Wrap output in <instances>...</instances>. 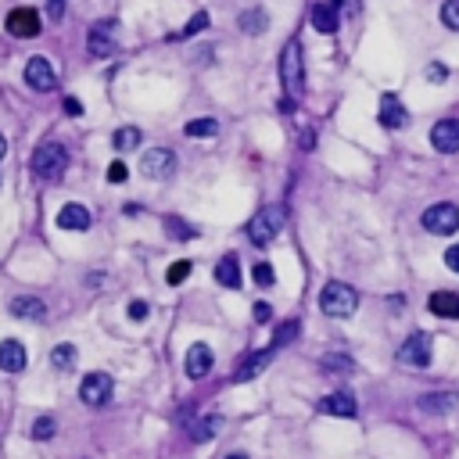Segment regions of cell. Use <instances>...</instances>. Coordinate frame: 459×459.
<instances>
[{"instance_id":"6da1fadb","label":"cell","mask_w":459,"mask_h":459,"mask_svg":"<svg viewBox=\"0 0 459 459\" xmlns=\"http://www.w3.org/2000/svg\"><path fill=\"white\" fill-rule=\"evenodd\" d=\"M320 309L327 316H334V320H345V316H352L359 309V294H355V287H348L341 280H330L323 287V294H320Z\"/></svg>"},{"instance_id":"7a4b0ae2","label":"cell","mask_w":459,"mask_h":459,"mask_svg":"<svg viewBox=\"0 0 459 459\" xmlns=\"http://www.w3.org/2000/svg\"><path fill=\"white\" fill-rule=\"evenodd\" d=\"M280 79H284V90L291 97H301L305 90V65H301V43L298 40H287L284 50H280Z\"/></svg>"},{"instance_id":"3957f363","label":"cell","mask_w":459,"mask_h":459,"mask_svg":"<svg viewBox=\"0 0 459 459\" xmlns=\"http://www.w3.org/2000/svg\"><path fill=\"white\" fill-rule=\"evenodd\" d=\"M69 169V151L65 144H57V140H47L33 151V172L43 176V179H57L61 172Z\"/></svg>"},{"instance_id":"277c9868","label":"cell","mask_w":459,"mask_h":459,"mask_svg":"<svg viewBox=\"0 0 459 459\" xmlns=\"http://www.w3.org/2000/svg\"><path fill=\"white\" fill-rule=\"evenodd\" d=\"M423 230L434 233V237H452L459 233V208L441 201V205H431L423 212Z\"/></svg>"},{"instance_id":"5b68a950","label":"cell","mask_w":459,"mask_h":459,"mask_svg":"<svg viewBox=\"0 0 459 459\" xmlns=\"http://www.w3.org/2000/svg\"><path fill=\"white\" fill-rule=\"evenodd\" d=\"M284 230V208H259V216L248 223V237L255 244H269L277 240Z\"/></svg>"},{"instance_id":"8992f818","label":"cell","mask_w":459,"mask_h":459,"mask_svg":"<svg viewBox=\"0 0 459 459\" xmlns=\"http://www.w3.org/2000/svg\"><path fill=\"white\" fill-rule=\"evenodd\" d=\"M140 169H144V176H151V179H169V176L176 172V155H172L169 147H151V151H144Z\"/></svg>"},{"instance_id":"52a82bcc","label":"cell","mask_w":459,"mask_h":459,"mask_svg":"<svg viewBox=\"0 0 459 459\" xmlns=\"http://www.w3.org/2000/svg\"><path fill=\"white\" fill-rule=\"evenodd\" d=\"M25 86H33L36 94H50V90L57 86V76H54V65L40 54V57H29L25 65Z\"/></svg>"},{"instance_id":"ba28073f","label":"cell","mask_w":459,"mask_h":459,"mask_svg":"<svg viewBox=\"0 0 459 459\" xmlns=\"http://www.w3.org/2000/svg\"><path fill=\"white\" fill-rule=\"evenodd\" d=\"M111 388H115V381L108 377V374H86L83 377V384H79V399L86 402V406H104L108 399H111Z\"/></svg>"},{"instance_id":"9c48e42d","label":"cell","mask_w":459,"mask_h":459,"mask_svg":"<svg viewBox=\"0 0 459 459\" xmlns=\"http://www.w3.org/2000/svg\"><path fill=\"white\" fill-rule=\"evenodd\" d=\"M8 33L18 36V40L40 36V33H43V29H40V11H33V8H15V11L8 15Z\"/></svg>"},{"instance_id":"30bf717a","label":"cell","mask_w":459,"mask_h":459,"mask_svg":"<svg viewBox=\"0 0 459 459\" xmlns=\"http://www.w3.org/2000/svg\"><path fill=\"white\" fill-rule=\"evenodd\" d=\"M399 359L406 366H427V362H431V334H423V330L409 334L406 345L399 348Z\"/></svg>"},{"instance_id":"8fae6325","label":"cell","mask_w":459,"mask_h":459,"mask_svg":"<svg viewBox=\"0 0 459 459\" xmlns=\"http://www.w3.org/2000/svg\"><path fill=\"white\" fill-rule=\"evenodd\" d=\"M431 144L434 151H441V155H455L459 151V118H441L431 126Z\"/></svg>"},{"instance_id":"7c38bea8","label":"cell","mask_w":459,"mask_h":459,"mask_svg":"<svg viewBox=\"0 0 459 459\" xmlns=\"http://www.w3.org/2000/svg\"><path fill=\"white\" fill-rule=\"evenodd\" d=\"M313 29H320V33H338V25H341V4L338 0H320V4H313Z\"/></svg>"},{"instance_id":"4fadbf2b","label":"cell","mask_w":459,"mask_h":459,"mask_svg":"<svg viewBox=\"0 0 459 459\" xmlns=\"http://www.w3.org/2000/svg\"><path fill=\"white\" fill-rule=\"evenodd\" d=\"M212 366H216V355H212V348H208L205 341L191 345V352H187V377H191V381H201V377L212 374Z\"/></svg>"},{"instance_id":"5bb4252c","label":"cell","mask_w":459,"mask_h":459,"mask_svg":"<svg viewBox=\"0 0 459 459\" xmlns=\"http://www.w3.org/2000/svg\"><path fill=\"white\" fill-rule=\"evenodd\" d=\"M406 122H409V111L399 101V94H384L381 97V126L384 130H402Z\"/></svg>"},{"instance_id":"9a60e30c","label":"cell","mask_w":459,"mask_h":459,"mask_svg":"<svg viewBox=\"0 0 459 459\" xmlns=\"http://www.w3.org/2000/svg\"><path fill=\"white\" fill-rule=\"evenodd\" d=\"M86 50L94 57H111L115 54V25L111 22L94 25V33H90V40H86Z\"/></svg>"},{"instance_id":"2e32d148","label":"cell","mask_w":459,"mask_h":459,"mask_svg":"<svg viewBox=\"0 0 459 459\" xmlns=\"http://www.w3.org/2000/svg\"><path fill=\"white\" fill-rule=\"evenodd\" d=\"M25 362H29V355H25L22 341H15V338L0 341V370H4V374H22Z\"/></svg>"},{"instance_id":"e0dca14e","label":"cell","mask_w":459,"mask_h":459,"mask_svg":"<svg viewBox=\"0 0 459 459\" xmlns=\"http://www.w3.org/2000/svg\"><path fill=\"white\" fill-rule=\"evenodd\" d=\"M90 223H94V216L86 212V205H65L57 212V226L61 230H72V233H83V230H90Z\"/></svg>"},{"instance_id":"ac0fdd59","label":"cell","mask_w":459,"mask_h":459,"mask_svg":"<svg viewBox=\"0 0 459 459\" xmlns=\"http://www.w3.org/2000/svg\"><path fill=\"white\" fill-rule=\"evenodd\" d=\"M427 309L441 320H459V294L455 291H434L427 298Z\"/></svg>"},{"instance_id":"d6986e66","label":"cell","mask_w":459,"mask_h":459,"mask_svg":"<svg viewBox=\"0 0 459 459\" xmlns=\"http://www.w3.org/2000/svg\"><path fill=\"white\" fill-rule=\"evenodd\" d=\"M269 359H273V348H266V352H255V355H248L240 366H237V374H233V381L237 384H244V381H255L266 366H269Z\"/></svg>"},{"instance_id":"ffe728a7","label":"cell","mask_w":459,"mask_h":459,"mask_svg":"<svg viewBox=\"0 0 459 459\" xmlns=\"http://www.w3.org/2000/svg\"><path fill=\"white\" fill-rule=\"evenodd\" d=\"M355 399L348 391H334V395H327V399L320 402V413H327V416H355Z\"/></svg>"},{"instance_id":"44dd1931","label":"cell","mask_w":459,"mask_h":459,"mask_svg":"<svg viewBox=\"0 0 459 459\" xmlns=\"http://www.w3.org/2000/svg\"><path fill=\"white\" fill-rule=\"evenodd\" d=\"M11 316H18V320H43L47 316V305L36 294H18L11 301Z\"/></svg>"},{"instance_id":"7402d4cb","label":"cell","mask_w":459,"mask_h":459,"mask_svg":"<svg viewBox=\"0 0 459 459\" xmlns=\"http://www.w3.org/2000/svg\"><path fill=\"white\" fill-rule=\"evenodd\" d=\"M459 406V395L455 391H431V395H423V399H420V409L423 413H452Z\"/></svg>"},{"instance_id":"603a6c76","label":"cell","mask_w":459,"mask_h":459,"mask_svg":"<svg viewBox=\"0 0 459 459\" xmlns=\"http://www.w3.org/2000/svg\"><path fill=\"white\" fill-rule=\"evenodd\" d=\"M216 280H219L223 287H240V262H237V255L219 259V266H216Z\"/></svg>"},{"instance_id":"cb8c5ba5","label":"cell","mask_w":459,"mask_h":459,"mask_svg":"<svg viewBox=\"0 0 459 459\" xmlns=\"http://www.w3.org/2000/svg\"><path fill=\"white\" fill-rule=\"evenodd\" d=\"M248 36H259V33H266V25H269V15L266 11H259V8H252V11H244L240 15V22H237Z\"/></svg>"},{"instance_id":"d4e9b609","label":"cell","mask_w":459,"mask_h":459,"mask_svg":"<svg viewBox=\"0 0 459 459\" xmlns=\"http://www.w3.org/2000/svg\"><path fill=\"white\" fill-rule=\"evenodd\" d=\"M219 427H223V416H205V420H198L191 427V438L194 441H212V438L219 434Z\"/></svg>"},{"instance_id":"484cf974","label":"cell","mask_w":459,"mask_h":459,"mask_svg":"<svg viewBox=\"0 0 459 459\" xmlns=\"http://www.w3.org/2000/svg\"><path fill=\"white\" fill-rule=\"evenodd\" d=\"M50 366L57 374H69L72 366H76V348L72 345H57L54 352H50Z\"/></svg>"},{"instance_id":"4316f807","label":"cell","mask_w":459,"mask_h":459,"mask_svg":"<svg viewBox=\"0 0 459 459\" xmlns=\"http://www.w3.org/2000/svg\"><path fill=\"white\" fill-rule=\"evenodd\" d=\"M187 137H216L219 133V122L216 118H191L187 126H183Z\"/></svg>"},{"instance_id":"83f0119b","label":"cell","mask_w":459,"mask_h":459,"mask_svg":"<svg viewBox=\"0 0 459 459\" xmlns=\"http://www.w3.org/2000/svg\"><path fill=\"white\" fill-rule=\"evenodd\" d=\"M111 144H115L118 151H133V147L140 144V130H137V126H122V130H115Z\"/></svg>"},{"instance_id":"f1b7e54d","label":"cell","mask_w":459,"mask_h":459,"mask_svg":"<svg viewBox=\"0 0 459 459\" xmlns=\"http://www.w3.org/2000/svg\"><path fill=\"white\" fill-rule=\"evenodd\" d=\"M165 233H169L172 240H194V237H198V230H194L191 223H183V219H172V216L165 219Z\"/></svg>"},{"instance_id":"f546056e","label":"cell","mask_w":459,"mask_h":459,"mask_svg":"<svg viewBox=\"0 0 459 459\" xmlns=\"http://www.w3.org/2000/svg\"><path fill=\"white\" fill-rule=\"evenodd\" d=\"M54 431H57V423L50 416H40V420H33V427H29V434H33L36 441H50Z\"/></svg>"},{"instance_id":"4dcf8cb0","label":"cell","mask_w":459,"mask_h":459,"mask_svg":"<svg viewBox=\"0 0 459 459\" xmlns=\"http://www.w3.org/2000/svg\"><path fill=\"white\" fill-rule=\"evenodd\" d=\"M201 29H208V15H205V11H198V15H194V18H191L187 25H183L179 33L172 36V40H187V36H198Z\"/></svg>"},{"instance_id":"1f68e13d","label":"cell","mask_w":459,"mask_h":459,"mask_svg":"<svg viewBox=\"0 0 459 459\" xmlns=\"http://www.w3.org/2000/svg\"><path fill=\"white\" fill-rule=\"evenodd\" d=\"M298 320H291V323H284V327H277V334H273V348H277V345H291L294 338H298Z\"/></svg>"},{"instance_id":"d6a6232c","label":"cell","mask_w":459,"mask_h":459,"mask_svg":"<svg viewBox=\"0 0 459 459\" xmlns=\"http://www.w3.org/2000/svg\"><path fill=\"white\" fill-rule=\"evenodd\" d=\"M441 22H445V29L459 33V0H445L441 4Z\"/></svg>"},{"instance_id":"836d02e7","label":"cell","mask_w":459,"mask_h":459,"mask_svg":"<svg viewBox=\"0 0 459 459\" xmlns=\"http://www.w3.org/2000/svg\"><path fill=\"white\" fill-rule=\"evenodd\" d=\"M252 280H255L259 287H273V280H277V273H273V266H269V262H255V269H252Z\"/></svg>"},{"instance_id":"e575fe53","label":"cell","mask_w":459,"mask_h":459,"mask_svg":"<svg viewBox=\"0 0 459 459\" xmlns=\"http://www.w3.org/2000/svg\"><path fill=\"white\" fill-rule=\"evenodd\" d=\"M187 277H191V262H187V259L176 262V266H169V273H165V280H169V284H183Z\"/></svg>"},{"instance_id":"d590c367","label":"cell","mask_w":459,"mask_h":459,"mask_svg":"<svg viewBox=\"0 0 459 459\" xmlns=\"http://www.w3.org/2000/svg\"><path fill=\"white\" fill-rule=\"evenodd\" d=\"M323 370H352V359L348 355H327L323 359Z\"/></svg>"},{"instance_id":"8d00e7d4","label":"cell","mask_w":459,"mask_h":459,"mask_svg":"<svg viewBox=\"0 0 459 459\" xmlns=\"http://www.w3.org/2000/svg\"><path fill=\"white\" fill-rule=\"evenodd\" d=\"M126 176H130V169L122 165V162H111V165H108V183H126Z\"/></svg>"},{"instance_id":"74e56055","label":"cell","mask_w":459,"mask_h":459,"mask_svg":"<svg viewBox=\"0 0 459 459\" xmlns=\"http://www.w3.org/2000/svg\"><path fill=\"white\" fill-rule=\"evenodd\" d=\"M47 15L54 22H61V18H65V0H47Z\"/></svg>"},{"instance_id":"f35d334b","label":"cell","mask_w":459,"mask_h":459,"mask_svg":"<svg viewBox=\"0 0 459 459\" xmlns=\"http://www.w3.org/2000/svg\"><path fill=\"white\" fill-rule=\"evenodd\" d=\"M147 313H151V309H147V301H130V320L140 323V320H147Z\"/></svg>"},{"instance_id":"ab89813d","label":"cell","mask_w":459,"mask_h":459,"mask_svg":"<svg viewBox=\"0 0 459 459\" xmlns=\"http://www.w3.org/2000/svg\"><path fill=\"white\" fill-rule=\"evenodd\" d=\"M252 313H255V323H269V320H273V309H269L266 301H255V309H252Z\"/></svg>"},{"instance_id":"60d3db41","label":"cell","mask_w":459,"mask_h":459,"mask_svg":"<svg viewBox=\"0 0 459 459\" xmlns=\"http://www.w3.org/2000/svg\"><path fill=\"white\" fill-rule=\"evenodd\" d=\"M445 266H448L452 273H459V244H452V248L445 252Z\"/></svg>"},{"instance_id":"b9f144b4","label":"cell","mask_w":459,"mask_h":459,"mask_svg":"<svg viewBox=\"0 0 459 459\" xmlns=\"http://www.w3.org/2000/svg\"><path fill=\"white\" fill-rule=\"evenodd\" d=\"M427 76H431V83H445V79H448V69H445V65H431V69H427Z\"/></svg>"},{"instance_id":"7bdbcfd3","label":"cell","mask_w":459,"mask_h":459,"mask_svg":"<svg viewBox=\"0 0 459 459\" xmlns=\"http://www.w3.org/2000/svg\"><path fill=\"white\" fill-rule=\"evenodd\" d=\"M65 111H69L72 118H79V115H83V104H79L76 97H65Z\"/></svg>"},{"instance_id":"ee69618b","label":"cell","mask_w":459,"mask_h":459,"mask_svg":"<svg viewBox=\"0 0 459 459\" xmlns=\"http://www.w3.org/2000/svg\"><path fill=\"white\" fill-rule=\"evenodd\" d=\"M4 155H8V137L0 133V158H4Z\"/></svg>"},{"instance_id":"f6af8a7d","label":"cell","mask_w":459,"mask_h":459,"mask_svg":"<svg viewBox=\"0 0 459 459\" xmlns=\"http://www.w3.org/2000/svg\"><path fill=\"white\" fill-rule=\"evenodd\" d=\"M226 459H248V455H244V452H233V455H226Z\"/></svg>"}]
</instances>
